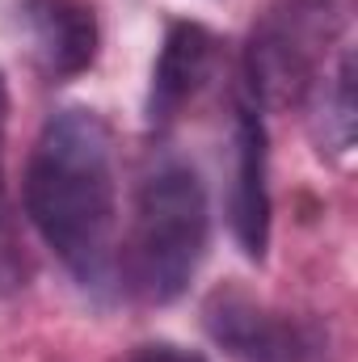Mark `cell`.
<instances>
[{
	"label": "cell",
	"instance_id": "obj_1",
	"mask_svg": "<svg viewBox=\"0 0 358 362\" xmlns=\"http://www.w3.org/2000/svg\"><path fill=\"white\" fill-rule=\"evenodd\" d=\"M25 215L81 286L110 278L118 177L114 135L97 110L68 105L42 122L25 165Z\"/></svg>",
	"mask_w": 358,
	"mask_h": 362
},
{
	"label": "cell",
	"instance_id": "obj_2",
	"mask_svg": "<svg viewBox=\"0 0 358 362\" xmlns=\"http://www.w3.org/2000/svg\"><path fill=\"white\" fill-rule=\"evenodd\" d=\"M207 189L185 160H165L139 181L122 270L148 303H169L190 286L207 257Z\"/></svg>",
	"mask_w": 358,
	"mask_h": 362
},
{
	"label": "cell",
	"instance_id": "obj_3",
	"mask_svg": "<svg viewBox=\"0 0 358 362\" xmlns=\"http://www.w3.org/2000/svg\"><path fill=\"white\" fill-rule=\"evenodd\" d=\"M342 0H278L249 42V89L262 105L299 101L316 85L321 59L342 30Z\"/></svg>",
	"mask_w": 358,
	"mask_h": 362
},
{
	"label": "cell",
	"instance_id": "obj_4",
	"mask_svg": "<svg viewBox=\"0 0 358 362\" xmlns=\"http://www.w3.org/2000/svg\"><path fill=\"white\" fill-rule=\"evenodd\" d=\"M211 341L232 362H304L312 337L287 312H274L245 291H215L202 308Z\"/></svg>",
	"mask_w": 358,
	"mask_h": 362
},
{
	"label": "cell",
	"instance_id": "obj_5",
	"mask_svg": "<svg viewBox=\"0 0 358 362\" xmlns=\"http://www.w3.org/2000/svg\"><path fill=\"white\" fill-rule=\"evenodd\" d=\"M228 219L241 253L262 262L270 245V144L258 101H241L232 118V189Z\"/></svg>",
	"mask_w": 358,
	"mask_h": 362
},
{
	"label": "cell",
	"instance_id": "obj_6",
	"mask_svg": "<svg viewBox=\"0 0 358 362\" xmlns=\"http://www.w3.org/2000/svg\"><path fill=\"white\" fill-rule=\"evenodd\" d=\"M21 38L47 81H72L97 59V13L85 0H25Z\"/></svg>",
	"mask_w": 358,
	"mask_h": 362
},
{
	"label": "cell",
	"instance_id": "obj_7",
	"mask_svg": "<svg viewBox=\"0 0 358 362\" xmlns=\"http://www.w3.org/2000/svg\"><path fill=\"white\" fill-rule=\"evenodd\" d=\"M211 59H215V38L198 21H173L169 25L161 55H156V68H152V93H148L152 127L173 122L190 105V97L202 89V81L211 72Z\"/></svg>",
	"mask_w": 358,
	"mask_h": 362
},
{
	"label": "cell",
	"instance_id": "obj_8",
	"mask_svg": "<svg viewBox=\"0 0 358 362\" xmlns=\"http://www.w3.org/2000/svg\"><path fill=\"white\" fill-rule=\"evenodd\" d=\"M312 139L321 148V156L329 160H346L354 148V55L342 51L337 68L316 76L312 85Z\"/></svg>",
	"mask_w": 358,
	"mask_h": 362
},
{
	"label": "cell",
	"instance_id": "obj_9",
	"mask_svg": "<svg viewBox=\"0 0 358 362\" xmlns=\"http://www.w3.org/2000/svg\"><path fill=\"white\" fill-rule=\"evenodd\" d=\"M30 274H34V266H30V253L21 245V232H17L13 215L4 211V202H0V295L21 291L30 282Z\"/></svg>",
	"mask_w": 358,
	"mask_h": 362
},
{
	"label": "cell",
	"instance_id": "obj_10",
	"mask_svg": "<svg viewBox=\"0 0 358 362\" xmlns=\"http://www.w3.org/2000/svg\"><path fill=\"white\" fill-rule=\"evenodd\" d=\"M127 362H207V358H202L198 350L178 346V341H144V346L131 350Z\"/></svg>",
	"mask_w": 358,
	"mask_h": 362
}]
</instances>
